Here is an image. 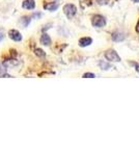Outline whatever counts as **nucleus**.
I'll return each mask as SVG.
<instances>
[{
  "instance_id": "1",
  "label": "nucleus",
  "mask_w": 139,
  "mask_h": 156,
  "mask_svg": "<svg viewBox=\"0 0 139 156\" xmlns=\"http://www.w3.org/2000/svg\"><path fill=\"white\" fill-rule=\"evenodd\" d=\"M64 12L69 19H72L77 12V7L74 4H65L64 6Z\"/></svg>"
},
{
  "instance_id": "2",
  "label": "nucleus",
  "mask_w": 139,
  "mask_h": 156,
  "mask_svg": "<svg viewBox=\"0 0 139 156\" xmlns=\"http://www.w3.org/2000/svg\"><path fill=\"white\" fill-rule=\"evenodd\" d=\"M92 23L95 27H103V26H105V24H106V20L103 16L96 15V16L92 17Z\"/></svg>"
},
{
  "instance_id": "3",
  "label": "nucleus",
  "mask_w": 139,
  "mask_h": 156,
  "mask_svg": "<svg viewBox=\"0 0 139 156\" xmlns=\"http://www.w3.org/2000/svg\"><path fill=\"white\" fill-rule=\"evenodd\" d=\"M105 57L108 60H110V62H118L120 60V56H118V54L116 53L114 50H109V51L106 52V53H105Z\"/></svg>"
},
{
  "instance_id": "4",
  "label": "nucleus",
  "mask_w": 139,
  "mask_h": 156,
  "mask_svg": "<svg viewBox=\"0 0 139 156\" xmlns=\"http://www.w3.org/2000/svg\"><path fill=\"white\" fill-rule=\"evenodd\" d=\"M9 39L12 40V41H16V42L22 41V34H20L18 30H15V29L9 30Z\"/></svg>"
},
{
  "instance_id": "5",
  "label": "nucleus",
  "mask_w": 139,
  "mask_h": 156,
  "mask_svg": "<svg viewBox=\"0 0 139 156\" xmlns=\"http://www.w3.org/2000/svg\"><path fill=\"white\" fill-rule=\"evenodd\" d=\"M22 6L25 9H34L35 7V2L34 0H24Z\"/></svg>"
},
{
  "instance_id": "6",
  "label": "nucleus",
  "mask_w": 139,
  "mask_h": 156,
  "mask_svg": "<svg viewBox=\"0 0 139 156\" xmlns=\"http://www.w3.org/2000/svg\"><path fill=\"white\" fill-rule=\"evenodd\" d=\"M40 42L44 46H50V44H51V37L48 36L47 34H43L41 39H40Z\"/></svg>"
},
{
  "instance_id": "7",
  "label": "nucleus",
  "mask_w": 139,
  "mask_h": 156,
  "mask_svg": "<svg viewBox=\"0 0 139 156\" xmlns=\"http://www.w3.org/2000/svg\"><path fill=\"white\" fill-rule=\"evenodd\" d=\"M58 6H59V4H58L57 2H49V3H47V4H44V9L50 12L56 11L58 9Z\"/></svg>"
},
{
  "instance_id": "8",
  "label": "nucleus",
  "mask_w": 139,
  "mask_h": 156,
  "mask_svg": "<svg viewBox=\"0 0 139 156\" xmlns=\"http://www.w3.org/2000/svg\"><path fill=\"white\" fill-rule=\"evenodd\" d=\"M3 64L5 65L6 67H17L20 65V62L15 58H11V59H6Z\"/></svg>"
},
{
  "instance_id": "9",
  "label": "nucleus",
  "mask_w": 139,
  "mask_h": 156,
  "mask_svg": "<svg viewBox=\"0 0 139 156\" xmlns=\"http://www.w3.org/2000/svg\"><path fill=\"white\" fill-rule=\"evenodd\" d=\"M92 43V40L90 39V37H82L79 41V45L81 47H86V46H89Z\"/></svg>"
},
{
  "instance_id": "10",
  "label": "nucleus",
  "mask_w": 139,
  "mask_h": 156,
  "mask_svg": "<svg viewBox=\"0 0 139 156\" xmlns=\"http://www.w3.org/2000/svg\"><path fill=\"white\" fill-rule=\"evenodd\" d=\"M123 34H120V32H114V34H112V40L115 42H120L122 41V40H123Z\"/></svg>"
},
{
  "instance_id": "11",
  "label": "nucleus",
  "mask_w": 139,
  "mask_h": 156,
  "mask_svg": "<svg viewBox=\"0 0 139 156\" xmlns=\"http://www.w3.org/2000/svg\"><path fill=\"white\" fill-rule=\"evenodd\" d=\"M34 53L36 56H39V57H45L46 56V53H45V51L43 49L41 48H36L34 50Z\"/></svg>"
},
{
  "instance_id": "12",
  "label": "nucleus",
  "mask_w": 139,
  "mask_h": 156,
  "mask_svg": "<svg viewBox=\"0 0 139 156\" xmlns=\"http://www.w3.org/2000/svg\"><path fill=\"white\" fill-rule=\"evenodd\" d=\"M30 18H28V17H23V18L21 19V22L23 23V26L24 27H27L29 25V23H30Z\"/></svg>"
},
{
  "instance_id": "13",
  "label": "nucleus",
  "mask_w": 139,
  "mask_h": 156,
  "mask_svg": "<svg viewBox=\"0 0 139 156\" xmlns=\"http://www.w3.org/2000/svg\"><path fill=\"white\" fill-rule=\"evenodd\" d=\"M100 67H101V69H103V70H107V69H109L111 66L109 64H107V62L102 60V62H100Z\"/></svg>"
},
{
  "instance_id": "14",
  "label": "nucleus",
  "mask_w": 139,
  "mask_h": 156,
  "mask_svg": "<svg viewBox=\"0 0 139 156\" xmlns=\"http://www.w3.org/2000/svg\"><path fill=\"white\" fill-rule=\"evenodd\" d=\"M5 68H6V66L4 64L3 65L0 64V76H1V77L6 73V69H5Z\"/></svg>"
},
{
  "instance_id": "15",
  "label": "nucleus",
  "mask_w": 139,
  "mask_h": 156,
  "mask_svg": "<svg viewBox=\"0 0 139 156\" xmlns=\"http://www.w3.org/2000/svg\"><path fill=\"white\" fill-rule=\"evenodd\" d=\"M96 75L92 74V73H85L84 75H83V78H95Z\"/></svg>"
},
{
  "instance_id": "16",
  "label": "nucleus",
  "mask_w": 139,
  "mask_h": 156,
  "mask_svg": "<svg viewBox=\"0 0 139 156\" xmlns=\"http://www.w3.org/2000/svg\"><path fill=\"white\" fill-rule=\"evenodd\" d=\"M4 39V31L2 29H0V42Z\"/></svg>"
},
{
  "instance_id": "17",
  "label": "nucleus",
  "mask_w": 139,
  "mask_h": 156,
  "mask_svg": "<svg viewBox=\"0 0 139 156\" xmlns=\"http://www.w3.org/2000/svg\"><path fill=\"white\" fill-rule=\"evenodd\" d=\"M42 14H33L32 15V18H41Z\"/></svg>"
},
{
  "instance_id": "18",
  "label": "nucleus",
  "mask_w": 139,
  "mask_h": 156,
  "mask_svg": "<svg viewBox=\"0 0 139 156\" xmlns=\"http://www.w3.org/2000/svg\"><path fill=\"white\" fill-rule=\"evenodd\" d=\"M98 2L100 4H106L108 2V0H98Z\"/></svg>"
},
{
  "instance_id": "19",
  "label": "nucleus",
  "mask_w": 139,
  "mask_h": 156,
  "mask_svg": "<svg viewBox=\"0 0 139 156\" xmlns=\"http://www.w3.org/2000/svg\"><path fill=\"white\" fill-rule=\"evenodd\" d=\"M136 30H137V31L139 32V22L137 23V27H136Z\"/></svg>"
},
{
  "instance_id": "20",
  "label": "nucleus",
  "mask_w": 139,
  "mask_h": 156,
  "mask_svg": "<svg viewBox=\"0 0 139 156\" xmlns=\"http://www.w3.org/2000/svg\"><path fill=\"white\" fill-rule=\"evenodd\" d=\"M135 66H136V70L139 72V65H135Z\"/></svg>"
},
{
  "instance_id": "21",
  "label": "nucleus",
  "mask_w": 139,
  "mask_h": 156,
  "mask_svg": "<svg viewBox=\"0 0 139 156\" xmlns=\"http://www.w3.org/2000/svg\"><path fill=\"white\" fill-rule=\"evenodd\" d=\"M134 2H139V0H133Z\"/></svg>"
}]
</instances>
